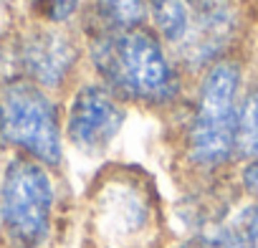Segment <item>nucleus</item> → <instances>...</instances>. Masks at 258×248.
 <instances>
[{
    "mask_svg": "<svg viewBox=\"0 0 258 248\" xmlns=\"http://www.w3.org/2000/svg\"><path fill=\"white\" fill-rule=\"evenodd\" d=\"M238 86L240 74L230 61H218L203 79L200 101L185 140V155L200 172H218L238 160Z\"/></svg>",
    "mask_w": 258,
    "mask_h": 248,
    "instance_id": "4",
    "label": "nucleus"
},
{
    "mask_svg": "<svg viewBox=\"0 0 258 248\" xmlns=\"http://www.w3.org/2000/svg\"><path fill=\"white\" fill-rule=\"evenodd\" d=\"M84 233L89 248H162L160 190L140 167L104 170L89 195Z\"/></svg>",
    "mask_w": 258,
    "mask_h": 248,
    "instance_id": "1",
    "label": "nucleus"
},
{
    "mask_svg": "<svg viewBox=\"0 0 258 248\" xmlns=\"http://www.w3.org/2000/svg\"><path fill=\"white\" fill-rule=\"evenodd\" d=\"M238 182H240V190L245 193V198L258 200V157L243 162V170H240Z\"/></svg>",
    "mask_w": 258,
    "mask_h": 248,
    "instance_id": "13",
    "label": "nucleus"
},
{
    "mask_svg": "<svg viewBox=\"0 0 258 248\" xmlns=\"http://www.w3.org/2000/svg\"><path fill=\"white\" fill-rule=\"evenodd\" d=\"M18 61L36 84L61 86L76 61V48L66 36L56 31H33L21 41Z\"/></svg>",
    "mask_w": 258,
    "mask_h": 248,
    "instance_id": "8",
    "label": "nucleus"
},
{
    "mask_svg": "<svg viewBox=\"0 0 258 248\" xmlns=\"http://www.w3.org/2000/svg\"><path fill=\"white\" fill-rule=\"evenodd\" d=\"M238 160L248 162L258 157V91H253L238 109V135H235Z\"/></svg>",
    "mask_w": 258,
    "mask_h": 248,
    "instance_id": "10",
    "label": "nucleus"
},
{
    "mask_svg": "<svg viewBox=\"0 0 258 248\" xmlns=\"http://www.w3.org/2000/svg\"><path fill=\"white\" fill-rule=\"evenodd\" d=\"M195 240L208 248H258V200L245 198Z\"/></svg>",
    "mask_w": 258,
    "mask_h": 248,
    "instance_id": "9",
    "label": "nucleus"
},
{
    "mask_svg": "<svg viewBox=\"0 0 258 248\" xmlns=\"http://www.w3.org/2000/svg\"><path fill=\"white\" fill-rule=\"evenodd\" d=\"M172 248H208V245H205V243H200V240H195V238H185V240L175 243Z\"/></svg>",
    "mask_w": 258,
    "mask_h": 248,
    "instance_id": "14",
    "label": "nucleus"
},
{
    "mask_svg": "<svg viewBox=\"0 0 258 248\" xmlns=\"http://www.w3.org/2000/svg\"><path fill=\"white\" fill-rule=\"evenodd\" d=\"M0 140L16 155L51 170L63 162V135L56 104L36 84L13 81L0 94Z\"/></svg>",
    "mask_w": 258,
    "mask_h": 248,
    "instance_id": "5",
    "label": "nucleus"
},
{
    "mask_svg": "<svg viewBox=\"0 0 258 248\" xmlns=\"http://www.w3.org/2000/svg\"><path fill=\"white\" fill-rule=\"evenodd\" d=\"M94 64L124 96L165 104L177 94V74L155 36L137 28L109 33L94 43Z\"/></svg>",
    "mask_w": 258,
    "mask_h": 248,
    "instance_id": "3",
    "label": "nucleus"
},
{
    "mask_svg": "<svg viewBox=\"0 0 258 248\" xmlns=\"http://www.w3.org/2000/svg\"><path fill=\"white\" fill-rule=\"evenodd\" d=\"M58 185L53 170L13 155L0 172V235L11 248H43L56 230Z\"/></svg>",
    "mask_w": 258,
    "mask_h": 248,
    "instance_id": "2",
    "label": "nucleus"
},
{
    "mask_svg": "<svg viewBox=\"0 0 258 248\" xmlns=\"http://www.w3.org/2000/svg\"><path fill=\"white\" fill-rule=\"evenodd\" d=\"M190 28L185 43L177 48L187 64L210 61L233 33V6L230 0H187Z\"/></svg>",
    "mask_w": 258,
    "mask_h": 248,
    "instance_id": "7",
    "label": "nucleus"
},
{
    "mask_svg": "<svg viewBox=\"0 0 258 248\" xmlns=\"http://www.w3.org/2000/svg\"><path fill=\"white\" fill-rule=\"evenodd\" d=\"M0 145H3V140H0Z\"/></svg>",
    "mask_w": 258,
    "mask_h": 248,
    "instance_id": "15",
    "label": "nucleus"
},
{
    "mask_svg": "<svg viewBox=\"0 0 258 248\" xmlns=\"http://www.w3.org/2000/svg\"><path fill=\"white\" fill-rule=\"evenodd\" d=\"M79 3H81V0H31V8L43 21L61 23V21H66V18L74 16V11L79 8Z\"/></svg>",
    "mask_w": 258,
    "mask_h": 248,
    "instance_id": "12",
    "label": "nucleus"
},
{
    "mask_svg": "<svg viewBox=\"0 0 258 248\" xmlns=\"http://www.w3.org/2000/svg\"><path fill=\"white\" fill-rule=\"evenodd\" d=\"M99 3L114 23H119L124 28H132L145 18L150 0H99Z\"/></svg>",
    "mask_w": 258,
    "mask_h": 248,
    "instance_id": "11",
    "label": "nucleus"
},
{
    "mask_svg": "<svg viewBox=\"0 0 258 248\" xmlns=\"http://www.w3.org/2000/svg\"><path fill=\"white\" fill-rule=\"evenodd\" d=\"M124 116L126 114L121 104H116L109 91L99 86H84L71 101L66 135L79 152L101 155L116 140Z\"/></svg>",
    "mask_w": 258,
    "mask_h": 248,
    "instance_id": "6",
    "label": "nucleus"
}]
</instances>
